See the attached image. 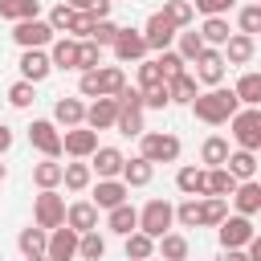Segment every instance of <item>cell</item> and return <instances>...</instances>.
Listing matches in <instances>:
<instances>
[{"instance_id": "9", "label": "cell", "mask_w": 261, "mask_h": 261, "mask_svg": "<svg viewBox=\"0 0 261 261\" xmlns=\"http://www.w3.org/2000/svg\"><path fill=\"white\" fill-rule=\"evenodd\" d=\"M12 41H16L20 49H45V45L53 41V29H49V20H41V16H33V20H16Z\"/></svg>"}, {"instance_id": "48", "label": "cell", "mask_w": 261, "mask_h": 261, "mask_svg": "<svg viewBox=\"0 0 261 261\" xmlns=\"http://www.w3.org/2000/svg\"><path fill=\"white\" fill-rule=\"evenodd\" d=\"M155 65H159V73H163V82H167V77L184 73V65H188V61H184V57H179L175 49H163V53L155 57Z\"/></svg>"}, {"instance_id": "42", "label": "cell", "mask_w": 261, "mask_h": 261, "mask_svg": "<svg viewBox=\"0 0 261 261\" xmlns=\"http://www.w3.org/2000/svg\"><path fill=\"white\" fill-rule=\"evenodd\" d=\"M33 184H37V188H61V163H57V159L33 163Z\"/></svg>"}, {"instance_id": "38", "label": "cell", "mask_w": 261, "mask_h": 261, "mask_svg": "<svg viewBox=\"0 0 261 261\" xmlns=\"http://www.w3.org/2000/svg\"><path fill=\"white\" fill-rule=\"evenodd\" d=\"M0 16L4 20H33V16H41V0H0Z\"/></svg>"}, {"instance_id": "32", "label": "cell", "mask_w": 261, "mask_h": 261, "mask_svg": "<svg viewBox=\"0 0 261 261\" xmlns=\"http://www.w3.org/2000/svg\"><path fill=\"white\" fill-rule=\"evenodd\" d=\"M224 159H228V139L224 135H208L200 143V163L204 167H224Z\"/></svg>"}, {"instance_id": "27", "label": "cell", "mask_w": 261, "mask_h": 261, "mask_svg": "<svg viewBox=\"0 0 261 261\" xmlns=\"http://www.w3.org/2000/svg\"><path fill=\"white\" fill-rule=\"evenodd\" d=\"M232 94H237L241 106H261V73H257V69H245V73L237 77Z\"/></svg>"}, {"instance_id": "50", "label": "cell", "mask_w": 261, "mask_h": 261, "mask_svg": "<svg viewBox=\"0 0 261 261\" xmlns=\"http://www.w3.org/2000/svg\"><path fill=\"white\" fill-rule=\"evenodd\" d=\"M237 20H241V33H249V37H257V33H261V4H245Z\"/></svg>"}, {"instance_id": "33", "label": "cell", "mask_w": 261, "mask_h": 261, "mask_svg": "<svg viewBox=\"0 0 261 261\" xmlns=\"http://www.w3.org/2000/svg\"><path fill=\"white\" fill-rule=\"evenodd\" d=\"M232 188H237V179L224 171V167H204V196H232Z\"/></svg>"}, {"instance_id": "34", "label": "cell", "mask_w": 261, "mask_h": 261, "mask_svg": "<svg viewBox=\"0 0 261 261\" xmlns=\"http://www.w3.org/2000/svg\"><path fill=\"white\" fill-rule=\"evenodd\" d=\"M228 216V200L224 196H200V228H216Z\"/></svg>"}, {"instance_id": "40", "label": "cell", "mask_w": 261, "mask_h": 261, "mask_svg": "<svg viewBox=\"0 0 261 261\" xmlns=\"http://www.w3.org/2000/svg\"><path fill=\"white\" fill-rule=\"evenodd\" d=\"M175 29H192V20H196V8H192V0H163V8H159Z\"/></svg>"}, {"instance_id": "12", "label": "cell", "mask_w": 261, "mask_h": 261, "mask_svg": "<svg viewBox=\"0 0 261 261\" xmlns=\"http://www.w3.org/2000/svg\"><path fill=\"white\" fill-rule=\"evenodd\" d=\"M114 57L122 61V65H130V61H143L151 49H147V41H143V29H118V37H114Z\"/></svg>"}, {"instance_id": "52", "label": "cell", "mask_w": 261, "mask_h": 261, "mask_svg": "<svg viewBox=\"0 0 261 261\" xmlns=\"http://www.w3.org/2000/svg\"><path fill=\"white\" fill-rule=\"evenodd\" d=\"M90 29H94V16H90V12H73V20H69L65 37H73V41H86V37H90Z\"/></svg>"}, {"instance_id": "57", "label": "cell", "mask_w": 261, "mask_h": 261, "mask_svg": "<svg viewBox=\"0 0 261 261\" xmlns=\"http://www.w3.org/2000/svg\"><path fill=\"white\" fill-rule=\"evenodd\" d=\"M65 4H69V8H73V12H90V8H94V4H98V0H65Z\"/></svg>"}, {"instance_id": "47", "label": "cell", "mask_w": 261, "mask_h": 261, "mask_svg": "<svg viewBox=\"0 0 261 261\" xmlns=\"http://www.w3.org/2000/svg\"><path fill=\"white\" fill-rule=\"evenodd\" d=\"M102 65V45H94V41H77V69L86 73V69H98Z\"/></svg>"}, {"instance_id": "39", "label": "cell", "mask_w": 261, "mask_h": 261, "mask_svg": "<svg viewBox=\"0 0 261 261\" xmlns=\"http://www.w3.org/2000/svg\"><path fill=\"white\" fill-rule=\"evenodd\" d=\"M77 257H82V261H102V257H106V237H102L98 228L82 232V237H77Z\"/></svg>"}, {"instance_id": "61", "label": "cell", "mask_w": 261, "mask_h": 261, "mask_svg": "<svg viewBox=\"0 0 261 261\" xmlns=\"http://www.w3.org/2000/svg\"><path fill=\"white\" fill-rule=\"evenodd\" d=\"M147 261H155V257H147Z\"/></svg>"}, {"instance_id": "22", "label": "cell", "mask_w": 261, "mask_h": 261, "mask_svg": "<svg viewBox=\"0 0 261 261\" xmlns=\"http://www.w3.org/2000/svg\"><path fill=\"white\" fill-rule=\"evenodd\" d=\"M224 171L241 184V179H257V151H228V159H224Z\"/></svg>"}, {"instance_id": "6", "label": "cell", "mask_w": 261, "mask_h": 261, "mask_svg": "<svg viewBox=\"0 0 261 261\" xmlns=\"http://www.w3.org/2000/svg\"><path fill=\"white\" fill-rule=\"evenodd\" d=\"M253 232H257V228H253V216H241V212H232V216H224V220L216 224L220 249H245Z\"/></svg>"}, {"instance_id": "30", "label": "cell", "mask_w": 261, "mask_h": 261, "mask_svg": "<svg viewBox=\"0 0 261 261\" xmlns=\"http://www.w3.org/2000/svg\"><path fill=\"white\" fill-rule=\"evenodd\" d=\"M228 37H232V29H228V16H204V24H200V41H204V45L220 49Z\"/></svg>"}, {"instance_id": "43", "label": "cell", "mask_w": 261, "mask_h": 261, "mask_svg": "<svg viewBox=\"0 0 261 261\" xmlns=\"http://www.w3.org/2000/svg\"><path fill=\"white\" fill-rule=\"evenodd\" d=\"M175 45H179L175 53H179L184 61H196V57H200V49H204V41H200V33H196V29H179V33H175Z\"/></svg>"}, {"instance_id": "21", "label": "cell", "mask_w": 261, "mask_h": 261, "mask_svg": "<svg viewBox=\"0 0 261 261\" xmlns=\"http://www.w3.org/2000/svg\"><path fill=\"white\" fill-rule=\"evenodd\" d=\"M106 228H110V232H118V237H126V232H135V228H139V208H135L130 200H122V204H114V208L106 212Z\"/></svg>"}, {"instance_id": "29", "label": "cell", "mask_w": 261, "mask_h": 261, "mask_svg": "<svg viewBox=\"0 0 261 261\" xmlns=\"http://www.w3.org/2000/svg\"><path fill=\"white\" fill-rule=\"evenodd\" d=\"M196 94H200V82H196V77H192L188 69H184V73H175V77H167V98H171V102L188 106V102H192Z\"/></svg>"}, {"instance_id": "23", "label": "cell", "mask_w": 261, "mask_h": 261, "mask_svg": "<svg viewBox=\"0 0 261 261\" xmlns=\"http://www.w3.org/2000/svg\"><path fill=\"white\" fill-rule=\"evenodd\" d=\"M151 175H155V163H147L143 155H135V159H122V171H118V179H122L126 188H147V184H151Z\"/></svg>"}, {"instance_id": "1", "label": "cell", "mask_w": 261, "mask_h": 261, "mask_svg": "<svg viewBox=\"0 0 261 261\" xmlns=\"http://www.w3.org/2000/svg\"><path fill=\"white\" fill-rule=\"evenodd\" d=\"M188 106H192V114H196L200 122H208V126H224V122L241 110L237 94H232V90H224V86H208V90H204V94H196Z\"/></svg>"}, {"instance_id": "13", "label": "cell", "mask_w": 261, "mask_h": 261, "mask_svg": "<svg viewBox=\"0 0 261 261\" xmlns=\"http://www.w3.org/2000/svg\"><path fill=\"white\" fill-rule=\"evenodd\" d=\"M94 147H98V130H90V126H69L61 135V151L69 159H90Z\"/></svg>"}, {"instance_id": "26", "label": "cell", "mask_w": 261, "mask_h": 261, "mask_svg": "<svg viewBox=\"0 0 261 261\" xmlns=\"http://www.w3.org/2000/svg\"><path fill=\"white\" fill-rule=\"evenodd\" d=\"M61 184H65V192H86V188L94 184V171H90V163H86V159L61 163Z\"/></svg>"}, {"instance_id": "17", "label": "cell", "mask_w": 261, "mask_h": 261, "mask_svg": "<svg viewBox=\"0 0 261 261\" xmlns=\"http://www.w3.org/2000/svg\"><path fill=\"white\" fill-rule=\"evenodd\" d=\"M122 151L118 147H94V155H90V171L98 175V179H118V171H122Z\"/></svg>"}, {"instance_id": "3", "label": "cell", "mask_w": 261, "mask_h": 261, "mask_svg": "<svg viewBox=\"0 0 261 261\" xmlns=\"http://www.w3.org/2000/svg\"><path fill=\"white\" fill-rule=\"evenodd\" d=\"M139 155L147 159V163H175L179 159V139L171 135V130H143L139 135Z\"/></svg>"}, {"instance_id": "58", "label": "cell", "mask_w": 261, "mask_h": 261, "mask_svg": "<svg viewBox=\"0 0 261 261\" xmlns=\"http://www.w3.org/2000/svg\"><path fill=\"white\" fill-rule=\"evenodd\" d=\"M8 147H12V130H8V126H4V122H0V155H4V151H8Z\"/></svg>"}, {"instance_id": "56", "label": "cell", "mask_w": 261, "mask_h": 261, "mask_svg": "<svg viewBox=\"0 0 261 261\" xmlns=\"http://www.w3.org/2000/svg\"><path fill=\"white\" fill-rule=\"evenodd\" d=\"M220 261H249V257H245V249H224Z\"/></svg>"}, {"instance_id": "49", "label": "cell", "mask_w": 261, "mask_h": 261, "mask_svg": "<svg viewBox=\"0 0 261 261\" xmlns=\"http://www.w3.org/2000/svg\"><path fill=\"white\" fill-rule=\"evenodd\" d=\"M143 106H147V110H167V106H171V98H167V82L147 86V90H143Z\"/></svg>"}, {"instance_id": "18", "label": "cell", "mask_w": 261, "mask_h": 261, "mask_svg": "<svg viewBox=\"0 0 261 261\" xmlns=\"http://www.w3.org/2000/svg\"><path fill=\"white\" fill-rule=\"evenodd\" d=\"M228 200H232V208H237L241 216H257V212H261V184H257V179H241Z\"/></svg>"}, {"instance_id": "45", "label": "cell", "mask_w": 261, "mask_h": 261, "mask_svg": "<svg viewBox=\"0 0 261 261\" xmlns=\"http://www.w3.org/2000/svg\"><path fill=\"white\" fill-rule=\"evenodd\" d=\"M175 224H179V228H200V196H188V200L175 208Z\"/></svg>"}, {"instance_id": "2", "label": "cell", "mask_w": 261, "mask_h": 261, "mask_svg": "<svg viewBox=\"0 0 261 261\" xmlns=\"http://www.w3.org/2000/svg\"><path fill=\"white\" fill-rule=\"evenodd\" d=\"M228 126L241 151H261V106H241L228 118Z\"/></svg>"}, {"instance_id": "35", "label": "cell", "mask_w": 261, "mask_h": 261, "mask_svg": "<svg viewBox=\"0 0 261 261\" xmlns=\"http://www.w3.org/2000/svg\"><path fill=\"white\" fill-rule=\"evenodd\" d=\"M122 253H126V261H147V257H155V241L135 228V232L122 237Z\"/></svg>"}, {"instance_id": "4", "label": "cell", "mask_w": 261, "mask_h": 261, "mask_svg": "<svg viewBox=\"0 0 261 261\" xmlns=\"http://www.w3.org/2000/svg\"><path fill=\"white\" fill-rule=\"evenodd\" d=\"M171 224H175V204H167V200H147L143 204V212H139V232H147L151 241H159L163 232H171Z\"/></svg>"}, {"instance_id": "11", "label": "cell", "mask_w": 261, "mask_h": 261, "mask_svg": "<svg viewBox=\"0 0 261 261\" xmlns=\"http://www.w3.org/2000/svg\"><path fill=\"white\" fill-rule=\"evenodd\" d=\"M175 24L163 16V12H151L147 16V24H143V41H147V49H155V53H163V49H171V41H175Z\"/></svg>"}, {"instance_id": "55", "label": "cell", "mask_w": 261, "mask_h": 261, "mask_svg": "<svg viewBox=\"0 0 261 261\" xmlns=\"http://www.w3.org/2000/svg\"><path fill=\"white\" fill-rule=\"evenodd\" d=\"M77 90H82L86 98H98V69H86L82 82H77Z\"/></svg>"}, {"instance_id": "37", "label": "cell", "mask_w": 261, "mask_h": 261, "mask_svg": "<svg viewBox=\"0 0 261 261\" xmlns=\"http://www.w3.org/2000/svg\"><path fill=\"white\" fill-rule=\"evenodd\" d=\"M175 188H179L184 196H204V167L184 163V167L175 171Z\"/></svg>"}, {"instance_id": "28", "label": "cell", "mask_w": 261, "mask_h": 261, "mask_svg": "<svg viewBox=\"0 0 261 261\" xmlns=\"http://www.w3.org/2000/svg\"><path fill=\"white\" fill-rule=\"evenodd\" d=\"M155 253H159L163 261H188L192 245H188V237H184V232H163V237L155 241Z\"/></svg>"}, {"instance_id": "41", "label": "cell", "mask_w": 261, "mask_h": 261, "mask_svg": "<svg viewBox=\"0 0 261 261\" xmlns=\"http://www.w3.org/2000/svg\"><path fill=\"white\" fill-rule=\"evenodd\" d=\"M45 241H49V232H45V228H37V224L20 228V237H16V245H20V253H24V257H41V253H45Z\"/></svg>"}, {"instance_id": "25", "label": "cell", "mask_w": 261, "mask_h": 261, "mask_svg": "<svg viewBox=\"0 0 261 261\" xmlns=\"http://www.w3.org/2000/svg\"><path fill=\"white\" fill-rule=\"evenodd\" d=\"M82 118H86V102L82 98H57L53 102V122L57 126H82Z\"/></svg>"}, {"instance_id": "54", "label": "cell", "mask_w": 261, "mask_h": 261, "mask_svg": "<svg viewBox=\"0 0 261 261\" xmlns=\"http://www.w3.org/2000/svg\"><path fill=\"white\" fill-rule=\"evenodd\" d=\"M232 4H237V0H196L192 8H196V12H204V16H224Z\"/></svg>"}, {"instance_id": "36", "label": "cell", "mask_w": 261, "mask_h": 261, "mask_svg": "<svg viewBox=\"0 0 261 261\" xmlns=\"http://www.w3.org/2000/svg\"><path fill=\"white\" fill-rule=\"evenodd\" d=\"M114 130L118 135H126V139H139L147 126H143V106H118V118H114Z\"/></svg>"}, {"instance_id": "5", "label": "cell", "mask_w": 261, "mask_h": 261, "mask_svg": "<svg viewBox=\"0 0 261 261\" xmlns=\"http://www.w3.org/2000/svg\"><path fill=\"white\" fill-rule=\"evenodd\" d=\"M33 224L45 232L65 224V196H57V188H41V196L33 200Z\"/></svg>"}, {"instance_id": "62", "label": "cell", "mask_w": 261, "mask_h": 261, "mask_svg": "<svg viewBox=\"0 0 261 261\" xmlns=\"http://www.w3.org/2000/svg\"><path fill=\"white\" fill-rule=\"evenodd\" d=\"M0 261H4V257H0Z\"/></svg>"}, {"instance_id": "19", "label": "cell", "mask_w": 261, "mask_h": 261, "mask_svg": "<svg viewBox=\"0 0 261 261\" xmlns=\"http://www.w3.org/2000/svg\"><path fill=\"white\" fill-rule=\"evenodd\" d=\"M126 196H130V188H126L122 179H98V184H94V208H98V212H110V208L122 204Z\"/></svg>"}, {"instance_id": "53", "label": "cell", "mask_w": 261, "mask_h": 261, "mask_svg": "<svg viewBox=\"0 0 261 261\" xmlns=\"http://www.w3.org/2000/svg\"><path fill=\"white\" fill-rule=\"evenodd\" d=\"M159 82H163V73H159V65H155V57H143V61H139V90L159 86Z\"/></svg>"}, {"instance_id": "16", "label": "cell", "mask_w": 261, "mask_h": 261, "mask_svg": "<svg viewBox=\"0 0 261 261\" xmlns=\"http://www.w3.org/2000/svg\"><path fill=\"white\" fill-rule=\"evenodd\" d=\"M114 118H118V102H114V98H94V102L86 106L82 126H90V130H110Z\"/></svg>"}, {"instance_id": "60", "label": "cell", "mask_w": 261, "mask_h": 261, "mask_svg": "<svg viewBox=\"0 0 261 261\" xmlns=\"http://www.w3.org/2000/svg\"><path fill=\"white\" fill-rule=\"evenodd\" d=\"M4 175H8V171H4V163H0V184H4Z\"/></svg>"}, {"instance_id": "46", "label": "cell", "mask_w": 261, "mask_h": 261, "mask_svg": "<svg viewBox=\"0 0 261 261\" xmlns=\"http://www.w3.org/2000/svg\"><path fill=\"white\" fill-rule=\"evenodd\" d=\"M114 37H118V24L110 20V16H102V20H94V29H90V37L86 41H94V45H114Z\"/></svg>"}, {"instance_id": "10", "label": "cell", "mask_w": 261, "mask_h": 261, "mask_svg": "<svg viewBox=\"0 0 261 261\" xmlns=\"http://www.w3.org/2000/svg\"><path fill=\"white\" fill-rule=\"evenodd\" d=\"M77 237H82V232H73L69 224H57V228H49L45 257H49V261H73V257H77Z\"/></svg>"}, {"instance_id": "44", "label": "cell", "mask_w": 261, "mask_h": 261, "mask_svg": "<svg viewBox=\"0 0 261 261\" xmlns=\"http://www.w3.org/2000/svg\"><path fill=\"white\" fill-rule=\"evenodd\" d=\"M33 98H37V86H33V82H24V77H20V82H12V86H8V102H12L16 110H29V106H33Z\"/></svg>"}, {"instance_id": "14", "label": "cell", "mask_w": 261, "mask_h": 261, "mask_svg": "<svg viewBox=\"0 0 261 261\" xmlns=\"http://www.w3.org/2000/svg\"><path fill=\"white\" fill-rule=\"evenodd\" d=\"M253 53H257V37H249V33H232V37L220 45L224 65H249Z\"/></svg>"}, {"instance_id": "7", "label": "cell", "mask_w": 261, "mask_h": 261, "mask_svg": "<svg viewBox=\"0 0 261 261\" xmlns=\"http://www.w3.org/2000/svg\"><path fill=\"white\" fill-rule=\"evenodd\" d=\"M192 65H196V69H192V77H196L200 86H220V82H224V69H228V65H224V57H220V49H212V45H204V49H200V57H196Z\"/></svg>"}, {"instance_id": "51", "label": "cell", "mask_w": 261, "mask_h": 261, "mask_svg": "<svg viewBox=\"0 0 261 261\" xmlns=\"http://www.w3.org/2000/svg\"><path fill=\"white\" fill-rule=\"evenodd\" d=\"M69 20H73V8H69L65 0L49 8V29H53V33H65V29H69Z\"/></svg>"}, {"instance_id": "15", "label": "cell", "mask_w": 261, "mask_h": 261, "mask_svg": "<svg viewBox=\"0 0 261 261\" xmlns=\"http://www.w3.org/2000/svg\"><path fill=\"white\" fill-rule=\"evenodd\" d=\"M16 65H20V77H24V82H33V86H37V82H45V77L53 73V65H49V53H45V49H20V61H16Z\"/></svg>"}, {"instance_id": "24", "label": "cell", "mask_w": 261, "mask_h": 261, "mask_svg": "<svg viewBox=\"0 0 261 261\" xmlns=\"http://www.w3.org/2000/svg\"><path fill=\"white\" fill-rule=\"evenodd\" d=\"M49 65L53 69H77V41L73 37L49 41Z\"/></svg>"}, {"instance_id": "8", "label": "cell", "mask_w": 261, "mask_h": 261, "mask_svg": "<svg viewBox=\"0 0 261 261\" xmlns=\"http://www.w3.org/2000/svg\"><path fill=\"white\" fill-rule=\"evenodd\" d=\"M29 143H33L45 159H57V155H61V130H57V122H53V118H33Z\"/></svg>"}, {"instance_id": "20", "label": "cell", "mask_w": 261, "mask_h": 261, "mask_svg": "<svg viewBox=\"0 0 261 261\" xmlns=\"http://www.w3.org/2000/svg\"><path fill=\"white\" fill-rule=\"evenodd\" d=\"M65 224H69L73 232L98 228V208H94V200H73V204L65 208Z\"/></svg>"}, {"instance_id": "31", "label": "cell", "mask_w": 261, "mask_h": 261, "mask_svg": "<svg viewBox=\"0 0 261 261\" xmlns=\"http://www.w3.org/2000/svg\"><path fill=\"white\" fill-rule=\"evenodd\" d=\"M122 86H126L122 65H98V98H118Z\"/></svg>"}, {"instance_id": "59", "label": "cell", "mask_w": 261, "mask_h": 261, "mask_svg": "<svg viewBox=\"0 0 261 261\" xmlns=\"http://www.w3.org/2000/svg\"><path fill=\"white\" fill-rule=\"evenodd\" d=\"M24 261H49V257H45V253H41V257H24Z\"/></svg>"}]
</instances>
